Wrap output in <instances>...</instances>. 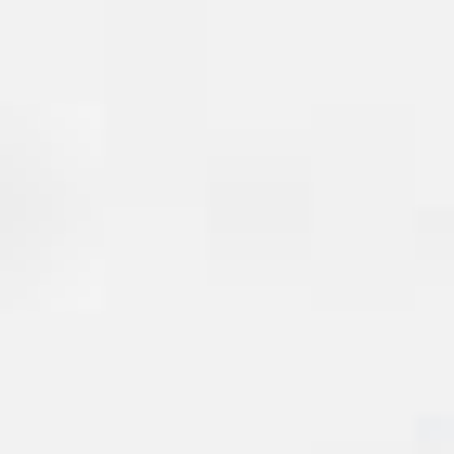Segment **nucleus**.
Returning a JSON list of instances; mask_svg holds the SVG:
<instances>
[]
</instances>
